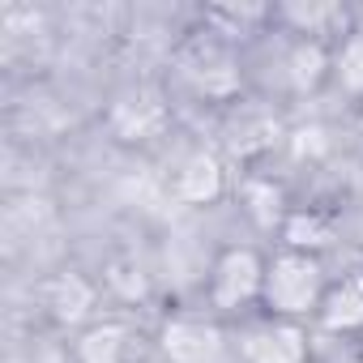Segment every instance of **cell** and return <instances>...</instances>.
Wrapping results in <instances>:
<instances>
[{"label": "cell", "instance_id": "1", "mask_svg": "<svg viewBox=\"0 0 363 363\" xmlns=\"http://www.w3.org/2000/svg\"><path fill=\"white\" fill-rule=\"evenodd\" d=\"M265 299L282 316H299L320 303V265L308 252H286L265 269Z\"/></svg>", "mask_w": 363, "mask_h": 363}, {"label": "cell", "instance_id": "2", "mask_svg": "<svg viewBox=\"0 0 363 363\" xmlns=\"http://www.w3.org/2000/svg\"><path fill=\"white\" fill-rule=\"evenodd\" d=\"M265 261L252 248H227L214 265V303L218 308H240L248 303L257 291H265Z\"/></svg>", "mask_w": 363, "mask_h": 363}, {"label": "cell", "instance_id": "3", "mask_svg": "<svg viewBox=\"0 0 363 363\" xmlns=\"http://www.w3.org/2000/svg\"><path fill=\"white\" fill-rule=\"evenodd\" d=\"M223 333L206 320H171L162 329V354L171 363H223Z\"/></svg>", "mask_w": 363, "mask_h": 363}, {"label": "cell", "instance_id": "4", "mask_svg": "<svg viewBox=\"0 0 363 363\" xmlns=\"http://www.w3.org/2000/svg\"><path fill=\"white\" fill-rule=\"evenodd\" d=\"M303 333L295 325H261L244 337L248 363H303Z\"/></svg>", "mask_w": 363, "mask_h": 363}, {"label": "cell", "instance_id": "5", "mask_svg": "<svg viewBox=\"0 0 363 363\" xmlns=\"http://www.w3.org/2000/svg\"><path fill=\"white\" fill-rule=\"evenodd\" d=\"M320 325L325 329H359L363 325V274L342 278L320 299Z\"/></svg>", "mask_w": 363, "mask_h": 363}, {"label": "cell", "instance_id": "6", "mask_svg": "<svg viewBox=\"0 0 363 363\" xmlns=\"http://www.w3.org/2000/svg\"><path fill=\"white\" fill-rule=\"evenodd\" d=\"M175 193L184 201H197V206L214 201L223 193V167L210 154H193L184 167H179V175H175Z\"/></svg>", "mask_w": 363, "mask_h": 363}, {"label": "cell", "instance_id": "7", "mask_svg": "<svg viewBox=\"0 0 363 363\" xmlns=\"http://www.w3.org/2000/svg\"><path fill=\"white\" fill-rule=\"evenodd\" d=\"M120 354H124L120 325H103V329H90L82 337V363H120Z\"/></svg>", "mask_w": 363, "mask_h": 363}, {"label": "cell", "instance_id": "8", "mask_svg": "<svg viewBox=\"0 0 363 363\" xmlns=\"http://www.w3.org/2000/svg\"><path fill=\"white\" fill-rule=\"evenodd\" d=\"M48 303L60 320H77L86 308H90V286L82 278H60L52 291H48Z\"/></svg>", "mask_w": 363, "mask_h": 363}, {"label": "cell", "instance_id": "9", "mask_svg": "<svg viewBox=\"0 0 363 363\" xmlns=\"http://www.w3.org/2000/svg\"><path fill=\"white\" fill-rule=\"evenodd\" d=\"M337 77H342L346 90L363 94V35L342 48V56H337Z\"/></svg>", "mask_w": 363, "mask_h": 363}, {"label": "cell", "instance_id": "10", "mask_svg": "<svg viewBox=\"0 0 363 363\" xmlns=\"http://www.w3.org/2000/svg\"><path fill=\"white\" fill-rule=\"evenodd\" d=\"M291 65H295V82H299V86H312V82L320 77L325 52H320L316 43H308V48H299V52H295V60H291Z\"/></svg>", "mask_w": 363, "mask_h": 363}]
</instances>
